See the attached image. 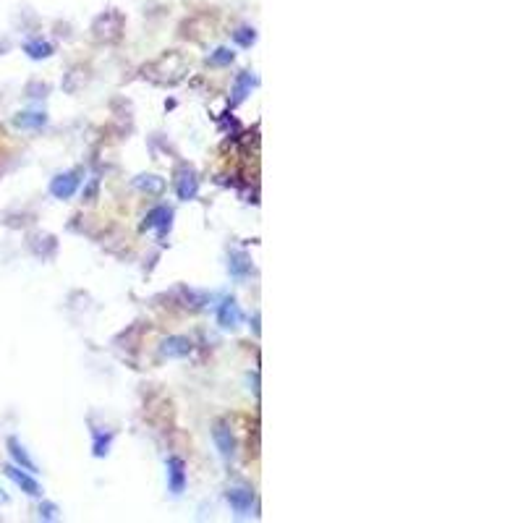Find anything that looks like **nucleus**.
Returning a JSON list of instances; mask_svg holds the SVG:
<instances>
[{
  "label": "nucleus",
  "mask_w": 523,
  "mask_h": 523,
  "mask_svg": "<svg viewBox=\"0 0 523 523\" xmlns=\"http://www.w3.org/2000/svg\"><path fill=\"white\" fill-rule=\"evenodd\" d=\"M233 259H236V262H231L233 275H246V272L252 270V265H249V259H246V254H233Z\"/></svg>",
  "instance_id": "4468645a"
},
{
  "label": "nucleus",
  "mask_w": 523,
  "mask_h": 523,
  "mask_svg": "<svg viewBox=\"0 0 523 523\" xmlns=\"http://www.w3.org/2000/svg\"><path fill=\"white\" fill-rule=\"evenodd\" d=\"M160 351H163V356H168V359H181V356H189L191 340L181 338V335H173V338L165 340Z\"/></svg>",
  "instance_id": "1a4fd4ad"
},
{
  "label": "nucleus",
  "mask_w": 523,
  "mask_h": 523,
  "mask_svg": "<svg viewBox=\"0 0 523 523\" xmlns=\"http://www.w3.org/2000/svg\"><path fill=\"white\" fill-rule=\"evenodd\" d=\"M8 453H11V458H14L16 466L27 469L29 474H37V463L27 456V450H24V445H21L16 437H8Z\"/></svg>",
  "instance_id": "6e6552de"
},
{
  "label": "nucleus",
  "mask_w": 523,
  "mask_h": 523,
  "mask_svg": "<svg viewBox=\"0 0 523 523\" xmlns=\"http://www.w3.org/2000/svg\"><path fill=\"white\" fill-rule=\"evenodd\" d=\"M27 53L32 55V58H48V55L53 53V48H50L48 42H29Z\"/></svg>",
  "instance_id": "ddd939ff"
},
{
  "label": "nucleus",
  "mask_w": 523,
  "mask_h": 523,
  "mask_svg": "<svg viewBox=\"0 0 523 523\" xmlns=\"http://www.w3.org/2000/svg\"><path fill=\"white\" fill-rule=\"evenodd\" d=\"M228 503H231L233 513L236 516H252L254 505H257V500H254V492L246 490V487H233L231 492H228Z\"/></svg>",
  "instance_id": "f03ea898"
},
{
  "label": "nucleus",
  "mask_w": 523,
  "mask_h": 523,
  "mask_svg": "<svg viewBox=\"0 0 523 523\" xmlns=\"http://www.w3.org/2000/svg\"><path fill=\"white\" fill-rule=\"evenodd\" d=\"M42 123H45L42 113H19L16 116V126H21V129H37Z\"/></svg>",
  "instance_id": "9b49d317"
},
{
  "label": "nucleus",
  "mask_w": 523,
  "mask_h": 523,
  "mask_svg": "<svg viewBox=\"0 0 523 523\" xmlns=\"http://www.w3.org/2000/svg\"><path fill=\"white\" fill-rule=\"evenodd\" d=\"M6 500H8V497L3 495V490H0V503H6Z\"/></svg>",
  "instance_id": "f3484780"
},
{
  "label": "nucleus",
  "mask_w": 523,
  "mask_h": 523,
  "mask_svg": "<svg viewBox=\"0 0 523 523\" xmlns=\"http://www.w3.org/2000/svg\"><path fill=\"white\" fill-rule=\"evenodd\" d=\"M168 487L173 495H181L186 490V463L181 458H168Z\"/></svg>",
  "instance_id": "20e7f679"
},
{
  "label": "nucleus",
  "mask_w": 523,
  "mask_h": 523,
  "mask_svg": "<svg viewBox=\"0 0 523 523\" xmlns=\"http://www.w3.org/2000/svg\"><path fill=\"white\" fill-rule=\"evenodd\" d=\"M178 197L181 199H194L197 197V191H199V178L194 170H184L181 173V178H178Z\"/></svg>",
  "instance_id": "9d476101"
},
{
  "label": "nucleus",
  "mask_w": 523,
  "mask_h": 523,
  "mask_svg": "<svg viewBox=\"0 0 523 523\" xmlns=\"http://www.w3.org/2000/svg\"><path fill=\"white\" fill-rule=\"evenodd\" d=\"M233 61V53L228 48H220L215 50V55H212V63H218V66H225V63Z\"/></svg>",
  "instance_id": "2eb2a0df"
},
{
  "label": "nucleus",
  "mask_w": 523,
  "mask_h": 523,
  "mask_svg": "<svg viewBox=\"0 0 523 523\" xmlns=\"http://www.w3.org/2000/svg\"><path fill=\"white\" fill-rule=\"evenodd\" d=\"M6 476L11 479V482L19 487V490L27 492L29 497H40L42 495V487L40 482L34 479V476L27 474V469H21V466H16V463H11V466H6Z\"/></svg>",
  "instance_id": "f257e3e1"
},
{
  "label": "nucleus",
  "mask_w": 523,
  "mask_h": 523,
  "mask_svg": "<svg viewBox=\"0 0 523 523\" xmlns=\"http://www.w3.org/2000/svg\"><path fill=\"white\" fill-rule=\"evenodd\" d=\"M241 320H244V312H241V306H238L236 301L228 299V301H223V304H220V309H218L220 327L231 330V327L241 325Z\"/></svg>",
  "instance_id": "423d86ee"
},
{
  "label": "nucleus",
  "mask_w": 523,
  "mask_h": 523,
  "mask_svg": "<svg viewBox=\"0 0 523 523\" xmlns=\"http://www.w3.org/2000/svg\"><path fill=\"white\" fill-rule=\"evenodd\" d=\"M212 437H215V445H218L220 456L233 458V453H236V440H233L231 429L225 427V424H218L215 432H212Z\"/></svg>",
  "instance_id": "0eeeda50"
},
{
  "label": "nucleus",
  "mask_w": 523,
  "mask_h": 523,
  "mask_svg": "<svg viewBox=\"0 0 523 523\" xmlns=\"http://www.w3.org/2000/svg\"><path fill=\"white\" fill-rule=\"evenodd\" d=\"M79 189V176L76 173H61V176L53 178V184H50V194L55 199H71Z\"/></svg>",
  "instance_id": "7ed1b4c3"
},
{
  "label": "nucleus",
  "mask_w": 523,
  "mask_h": 523,
  "mask_svg": "<svg viewBox=\"0 0 523 523\" xmlns=\"http://www.w3.org/2000/svg\"><path fill=\"white\" fill-rule=\"evenodd\" d=\"M254 84V76L252 74H241L236 79V89H233V95H236V102L244 100L246 95H249V89H252Z\"/></svg>",
  "instance_id": "f8f14e48"
},
{
  "label": "nucleus",
  "mask_w": 523,
  "mask_h": 523,
  "mask_svg": "<svg viewBox=\"0 0 523 523\" xmlns=\"http://www.w3.org/2000/svg\"><path fill=\"white\" fill-rule=\"evenodd\" d=\"M170 220H173V210L163 204V207H155V210L147 215L144 228H150V231H157L160 236H165V233L170 231Z\"/></svg>",
  "instance_id": "39448f33"
},
{
  "label": "nucleus",
  "mask_w": 523,
  "mask_h": 523,
  "mask_svg": "<svg viewBox=\"0 0 523 523\" xmlns=\"http://www.w3.org/2000/svg\"><path fill=\"white\" fill-rule=\"evenodd\" d=\"M55 513H58V508H55V505H45V508H42L40 505V516H45V518H55Z\"/></svg>",
  "instance_id": "dca6fc26"
}]
</instances>
